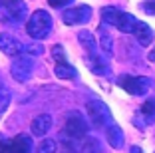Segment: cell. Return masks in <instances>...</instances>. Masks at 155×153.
I'll return each mask as SVG.
<instances>
[{
    "label": "cell",
    "mask_w": 155,
    "mask_h": 153,
    "mask_svg": "<svg viewBox=\"0 0 155 153\" xmlns=\"http://www.w3.org/2000/svg\"><path fill=\"white\" fill-rule=\"evenodd\" d=\"M100 143H97V139H94V137H84L82 141V147H80V153H100Z\"/></svg>",
    "instance_id": "cell-19"
},
{
    "label": "cell",
    "mask_w": 155,
    "mask_h": 153,
    "mask_svg": "<svg viewBox=\"0 0 155 153\" xmlns=\"http://www.w3.org/2000/svg\"><path fill=\"white\" fill-rule=\"evenodd\" d=\"M36 153H56V141L54 139H44L36 147Z\"/></svg>",
    "instance_id": "cell-21"
},
{
    "label": "cell",
    "mask_w": 155,
    "mask_h": 153,
    "mask_svg": "<svg viewBox=\"0 0 155 153\" xmlns=\"http://www.w3.org/2000/svg\"><path fill=\"white\" fill-rule=\"evenodd\" d=\"M133 36L137 38V42L141 46H149L151 42H153V30H151L145 22H137V28H135V32H133Z\"/></svg>",
    "instance_id": "cell-14"
},
{
    "label": "cell",
    "mask_w": 155,
    "mask_h": 153,
    "mask_svg": "<svg viewBox=\"0 0 155 153\" xmlns=\"http://www.w3.org/2000/svg\"><path fill=\"white\" fill-rule=\"evenodd\" d=\"M149 60H151V62H155V48L151 50V54H149Z\"/></svg>",
    "instance_id": "cell-29"
},
{
    "label": "cell",
    "mask_w": 155,
    "mask_h": 153,
    "mask_svg": "<svg viewBox=\"0 0 155 153\" xmlns=\"http://www.w3.org/2000/svg\"><path fill=\"white\" fill-rule=\"evenodd\" d=\"M78 40H80L82 48L87 52V56H90V54H97V38H94L91 32L82 30L80 34H78Z\"/></svg>",
    "instance_id": "cell-13"
},
{
    "label": "cell",
    "mask_w": 155,
    "mask_h": 153,
    "mask_svg": "<svg viewBox=\"0 0 155 153\" xmlns=\"http://www.w3.org/2000/svg\"><path fill=\"white\" fill-rule=\"evenodd\" d=\"M26 32L34 40H42L52 32V16L46 10H36L26 22Z\"/></svg>",
    "instance_id": "cell-2"
},
{
    "label": "cell",
    "mask_w": 155,
    "mask_h": 153,
    "mask_svg": "<svg viewBox=\"0 0 155 153\" xmlns=\"http://www.w3.org/2000/svg\"><path fill=\"white\" fill-rule=\"evenodd\" d=\"M86 111L90 121L94 123L96 127H107L111 123V111L107 109V105L100 99H91L86 104Z\"/></svg>",
    "instance_id": "cell-4"
},
{
    "label": "cell",
    "mask_w": 155,
    "mask_h": 153,
    "mask_svg": "<svg viewBox=\"0 0 155 153\" xmlns=\"http://www.w3.org/2000/svg\"><path fill=\"white\" fill-rule=\"evenodd\" d=\"M119 86L131 95H143L151 88V80L145 76H121L119 78Z\"/></svg>",
    "instance_id": "cell-6"
},
{
    "label": "cell",
    "mask_w": 155,
    "mask_h": 153,
    "mask_svg": "<svg viewBox=\"0 0 155 153\" xmlns=\"http://www.w3.org/2000/svg\"><path fill=\"white\" fill-rule=\"evenodd\" d=\"M52 52H54V58L58 60V62H66L64 60V48H62V46H54V50H52Z\"/></svg>",
    "instance_id": "cell-25"
},
{
    "label": "cell",
    "mask_w": 155,
    "mask_h": 153,
    "mask_svg": "<svg viewBox=\"0 0 155 153\" xmlns=\"http://www.w3.org/2000/svg\"><path fill=\"white\" fill-rule=\"evenodd\" d=\"M10 101H12V94L8 90H0V117L4 115V111L8 109Z\"/></svg>",
    "instance_id": "cell-20"
},
{
    "label": "cell",
    "mask_w": 155,
    "mask_h": 153,
    "mask_svg": "<svg viewBox=\"0 0 155 153\" xmlns=\"http://www.w3.org/2000/svg\"><path fill=\"white\" fill-rule=\"evenodd\" d=\"M86 64H87V68H90L96 76H105V74H107V66L100 60V56H97V54L86 56Z\"/></svg>",
    "instance_id": "cell-15"
},
{
    "label": "cell",
    "mask_w": 155,
    "mask_h": 153,
    "mask_svg": "<svg viewBox=\"0 0 155 153\" xmlns=\"http://www.w3.org/2000/svg\"><path fill=\"white\" fill-rule=\"evenodd\" d=\"M64 131H66L68 137H72V139H84V137H87L90 125H87L86 117H84L80 111H70L68 115H66Z\"/></svg>",
    "instance_id": "cell-3"
},
{
    "label": "cell",
    "mask_w": 155,
    "mask_h": 153,
    "mask_svg": "<svg viewBox=\"0 0 155 153\" xmlns=\"http://www.w3.org/2000/svg\"><path fill=\"white\" fill-rule=\"evenodd\" d=\"M129 153H143V149L139 147V145H133V147L129 149Z\"/></svg>",
    "instance_id": "cell-28"
},
{
    "label": "cell",
    "mask_w": 155,
    "mask_h": 153,
    "mask_svg": "<svg viewBox=\"0 0 155 153\" xmlns=\"http://www.w3.org/2000/svg\"><path fill=\"white\" fill-rule=\"evenodd\" d=\"M10 74H12V78L16 81L24 84L34 74V62L30 58H26V56H16L12 60V64H10Z\"/></svg>",
    "instance_id": "cell-5"
},
{
    "label": "cell",
    "mask_w": 155,
    "mask_h": 153,
    "mask_svg": "<svg viewBox=\"0 0 155 153\" xmlns=\"http://www.w3.org/2000/svg\"><path fill=\"white\" fill-rule=\"evenodd\" d=\"M141 113L145 117H155V99H147L141 108Z\"/></svg>",
    "instance_id": "cell-23"
},
{
    "label": "cell",
    "mask_w": 155,
    "mask_h": 153,
    "mask_svg": "<svg viewBox=\"0 0 155 153\" xmlns=\"http://www.w3.org/2000/svg\"><path fill=\"white\" fill-rule=\"evenodd\" d=\"M0 153H12V151H10L8 141H0Z\"/></svg>",
    "instance_id": "cell-27"
},
{
    "label": "cell",
    "mask_w": 155,
    "mask_h": 153,
    "mask_svg": "<svg viewBox=\"0 0 155 153\" xmlns=\"http://www.w3.org/2000/svg\"><path fill=\"white\" fill-rule=\"evenodd\" d=\"M24 52H28V56H32V58H36V56L44 54V46H42V44H36V42H32V44L24 46Z\"/></svg>",
    "instance_id": "cell-22"
},
{
    "label": "cell",
    "mask_w": 155,
    "mask_h": 153,
    "mask_svg": "<svg viewBox=\"0 0 155 153\" xmlns=\"http://www.w3.org/2000/svg\"><path fill=\"white\" fill-rule=\"evenodd\" d=\"M28 6L24 0H0V22L20 24L26 20Z\"/></svg>",
    "instance_id": "cell-1"
},
{
    "label": "cell",
    "mask_w": 155,
    "mask_h": 153,
    "mask_svg": "<svg viewBox=\"0 0 155 153\" xmlns=\"http://www.w3.org/2000/svg\"><path fill=\"white\" fill-rule=\"evenodd\" d=\"M10 145V151L12 153H32L34 151V145H32V139L28 135H16L8 141Z\"/></svg>",
    "instance_id": "cell-10"
},
{
    "label": "cell",
    "mask_w": 155,
    "mask_h": 153,
    "mask_svg": "<svg viewBox=\"0 0 155 153\" xmlns=\"http://www.w3.org/2000/svg\"><path fill=\"white\" fill-rule=\"evenodd\" d=\"M52 125H54V117H52L50 113H40V115H36L32 119L30 131H32V135H36V137H44V135L52 129Z\"/></svg>",
    "instance_id": "cell-8"
},
{
    "label": "cell",
    "mask_w": 155,
    "mask_h": 153,
    "mask_svg": "<svg viewBox=\"0 0 155 153\" xmlns=\"http://www.w3.org/2000/svg\"><path fill=\"white\" fill-rule=\"evenodd\" d=\"M97 42H100V48L104 50L105 56H111V54H114V40H111L110 32L105 30L104 26H101L100 32H97Z\"/></svg>",
    "instance_id": "cell-16"
},
{
    "label": "cell",
    "mask_w": 155,
    "mask_h": 153,
    "mask_svg": "<svg viewBox=\"0 0 155 153\" xmlns=\"http://www.w3.org/2000/svg\"><path fill=\"white\" fill-rule=\"evenodd\" d=\"M0 52H4L6 56H12V58H16V56H20L24 52V46L20 44L18 40L14 36H10V34H0Z\"/></svg>",
    "instance_id": "cell-9"
},
{
    "label": "cell",
    "mask_w": 155,
    "mask_h": 153,
    "mask_svg": "<svg viewBox=\"0 0 155 153\" xmlns=\"http://www.w3.org/2000/svg\"><path fill=\"white\" fill-rule=\"evenodd\" d=\"M56 76L60 78V80H74V78L78 76V72L74 70V66H70L68 62H58L54 68Z\"/></svg>",
    "instance_id": "cell-17"
},
{
    "label": "cell",
    "mask_w": 155,
    "mask_h": 153,
    "mask_svg": "<svg viewBox=\"0 0 155 153\" xmlns=\"http://www.w3.org/2000/svg\"><path fill=\"white\" fill-rule=\"evenodd\" d=\"M64 153H74V151H72V149H66V151H64Z\"/></svg>",
    "instance_id": "cell-30"
},
{
    "label": "cell",
    "mask_w": 155,
    "mask_h": 153,
    "mask_svg": "<svg viewBox=\"0 0 155 153\" xmlns=\"http://www.w3.org/2000/svg\"><path fill=\"white\" fill-rule=\"evenodd\" d=\"M105 137H107V143H110L114 149H121L123 147V131H121L119 125L110 123V125L105 127Z\"/></svg>",
    "instance_id": "cell-11"
},
{
    "label": "cell",
    "mask_w": 155,
    "mask_h": 153,
    "mask_svg": "<svg viewBox=\"0 0 155 153\" xmlns=\"http://www.w3.org/2000/svg\"><path fill=\"white\" fill-rule=\"evenodd\" d=\"M121 16V10H117L115 6H105L101 10V22L104 24H111V26H117V20Z\"/></svg>",
    "instance_id": "cell-18"
},
{
    "label": "cell",
    "mask_w": 155,
    "mask_h": 153,
    "mask_svg": "<svg viewBox=\"0 0 155 153\" xmlns=\"http://www.w3.org/2000/svg\"><path fill=\"white\" fill-rule=\"evenodd\" d=\"M91 18V6L87 4H80V6H72V8L62 12V20L68 26H78V24H86Z\"/></svg>",
    "instance_id": "cell-7"
},
{
    "label": "cell",
    "mask_w": 155,
    "mask_h": 153,
    "mask_svg": "<svg viewBox=\"0 0 155 153\" xmlns=\"http://www.w3.org/2000/svg\"><path fill=\"white\" fill-rule=\"evenodd\" d=\"M141 10H143L145 14H151V16H153V14H155V0L143 2V4H141Z\"/></svg>",
    "instance_id": "cell-24"
},
{
    "label": "cell",
    "mask_w": 155,
    "mask_h": 153,
    "mask_svg": "<svg viewBox=\"0 0 155 153\" xmlns=\"http://www.w3.org/2000/svg\"><path fill=\"white\" fill-rule=\"evenodd\" d=\"M70 2H72V0H48V4H50L52 8H64Z\"/></svg>",
    "instance_id": "cell-26"
},
{
    "label": "cell",
    "mask_w": 155,
    "mask_h": 153,
    "mask_svg": "<svg viewBox=\"0 0 155 153\" xmlns=\"http://www.w3.org/2000/svg\"><path fill=\"white\" fill-rule=\"evenodd\" d=\"M137 22L139 20L133 16V14H129V12H121V16H119V20H117V30L119 32H123V34H133L135 32V28H137Z\"/></svg>",
    "instance_id": "cell-12"
}]
</instances>
